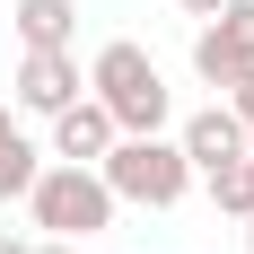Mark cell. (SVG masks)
<instances>
[{"label":"cell","mask_w":254,"mask_h":254,"mask_svg":"<svg viewBox=\"0 0 254 254\" xmlns=\"http://www.w3.org/2000/svg\"><path fill=\"white\" fill-rule=\"evenodd\" d=\"M9 26H18L26 53H70V35H79V0H18V9H9Z\"/></svg>","instance_id":"cell-7"},{"label":"cell","mask_w":254,"mask_h":254,"mask_svg":"<svg viewBox=\"0 0 254 254\" xmlns=\"http://www.w3.org/2000/svg\"><path fill=\"white\" fill-rule=\"evenodd\" d=\"M79 88H88V79H79V53H26L18 79H9V97H18L26 114H62Z\"/></svg>","instance_id":"cell-4"},{"label":"cell","mask_w":254,"mask_h":254,"mask_svg":"<svg viewBox=\"0 0 254 254\" xmlns=\"http://www.w3.org/2000/svg\"><path fill=\"white\" fill-rule=\"evenodd\" d=\"M246 254H254V219H246Z\"/></svg>","instance_id":"cell-16"},{"label":"cell","mask_w":254,"mask_h":254,"mask_svg":"<svg viewBox=\"0 0 254 254\" xmlns=\"http://www.w3.org/2000/svg\"><path fill=\"white\" fill-rule=\"evenodd\" d=\"M193 70H202V88H219V97H237V88L254 79V53H237L228 35H219V26H202V35H193Z\"/></svg>","instance_id":"cell-8"},{"label":"cell","mask_w":254,"mask_h":254,"mask_svg":"<svg viewBox=\"0 0 254 254\" xmlns=\"http://www.w3.org/2000/svg\"><path fill=\"white\" fill-rule=\"evenodd\" d=\"M210 202H219V210H228V219H254V149L246 158H228V167H210Z\"/></svg>","instance_id":"cell-9"},{"label":"cell","mask_w":254,"mask_h":254,"mask_svg":"<svg viewBox=\"0 0 254 254\" xmlns=\"http://www.w3.org/2000/svg\"><path fill=\"white\" fill-rule=\"evenodd\" d=\"M114 140H123V131H114V114H105L97 97H70L53 114V158H62V167H97Z\"/></svg>","instance_id":"cell-5"},{"label":"cell","mask_w":254,"mask_h":254,"mask_svg":"<svg viewBox=\"0 0 254 254\" xmlns=\"http://www.w3.org/2000/svg\"><path fill=\"white\" fill-rule=\"evenodd\" d=\"M176 149H184V167H193V176H210V167H228V158H246V123H237L228 105H202V114H184Z\"/></svg>","instance_id":"cell-6"},{"label":"cell","mask_w":254,"mask_h":254,"mask_svg":"<svg viewBox=\"0 0 254 254\" xmlns=\"http://www.w3.org/2000/svg\"><path fill=\"white\" fill-rule=\"evenodd\" d=\"M88 97L114 114V131H167V114H176L167 79H158V53L131 44V35L97 44V62H88Z\"/></svg>","instance_id":"cell-1"},{"label":"cell","mask_w":254,"mask_h":254,"mask_svg":"<svg viewBox=\"0 0 254 254\" xmlns=\"http://www.w3.org/2000/svg\"><path fill=\"white\" fill-rule=\"evenodd\" d=\"M26 254H88V246H62V237H35Z\"/></svg>","instance_id":"cell-13"},{"label":"cell","mask_w":254,"mask_h":254,"mask_svg":"<svg viewBox=\"0 0 254 254\" xmlns=\"http://www.w3.org/2000/svg\"><path fill=\"white\" fill-rule=\"evenodd\" d=\"M202 26H219L237 53H254V0H228V9H219V18H202Z\"/></svg>","instance_id":"cell-11"},{"label":"cell","mask_w":254,"mask_h":254,"mask_svg":"<svg viewBox=\"0 0 254 254\" xmlns=\"http://www.w3.org/2000/svg\"><path fill=\"white\" fill-rule=\"evenodd\" d=\"M9 131H18V114H9V105H0V140H9Z\"/></svg>","instance_id":"cell-14"},{"label":"cell","mask_w":254,"mask_h":254,"mask_svg":"<svg viewBox=\"0 0 254 254\" xmlns=\"http://www.w3.org/2000/svg\"><path fill=\"white\" fill-rule=\"evenodd\" d=\"M26 184H35V140L9 131L0 140V202H26Z\"/></svg>","instance_id":"cell-10"},{"label":"cell","mask_w":254,"mask_h":254,"mask_svg":"<svg viewBox=\"0 0 254 254\" xmlns=\"http://www.w3.org/2000/svg\"><path fill=\"white\" fill-rule=\"evenodd\" d=\"M184 18H219V9H228V0H176Z\"/></svg>","instance_id":"cell-12"},{"label":"cell","mask_w":254,"mask_h":254,"mask_svg":"<svg viewBox=\"0 0 254 254\" xmlns=\"http://www.w3.org/2000/svg\"><path fill=\"white\" fill-rule=\"evenodd\" d=\"M114 193H105L97 167H35V184H26V219L44 237H62V246H88V237L114 228Z\"/></svg>","instance_id":"cell-3"},{"label":"cell","mask_w":254,"mask_h":254,"mask_svg":"<svg viewBox=\"0 0 254 254\" xmlns=\"http://www.w3.org/2000/svg\"><path fill=\"white\" fill-rule=\"evenodd\" d=\"M0 254H26V246H9V237H0Z\"/></svg>","instance_id":"cell-15"},{"label":"cell","mask_w":254,"mask_h":254,"mask_svg":"<svg viewBox=\"0 0 254 254\" xmlns=\"http://www.w3.org/2000/svg\"><path fill=\"white\" fill-rule=\"evenodd\" d=\"M97 176H105L114 202H140V210H176L184 193H193V167H184V149L167 131H123V140L97 158Z\"/></svg>","instance_id":"cell-2"}]
</instances>
